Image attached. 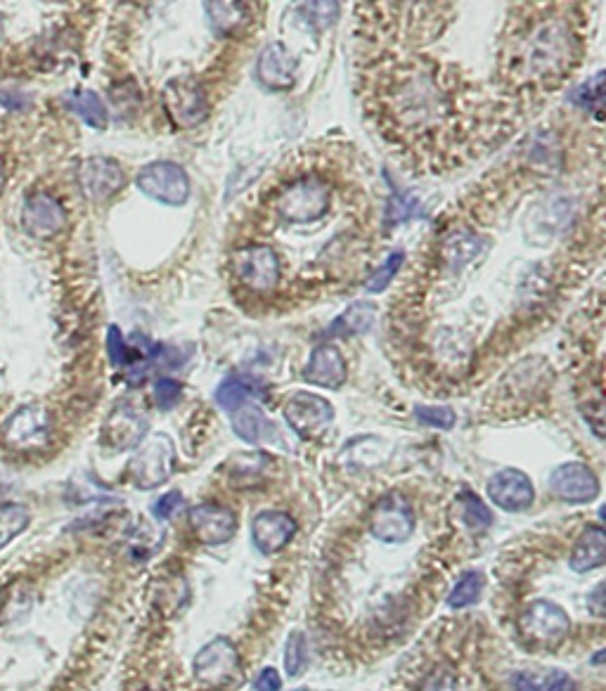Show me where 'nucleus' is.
Segmentation results:
<instances>
[{
  "label": "nucleus",
  "mask_w": 606,
  "mask_h": 691,
  "mask_svg": "<svg viewBox=\"0 0 606 691\" xmlns=\"http://www.w3.org/2000/svg\"><path fill=\"white\" fill-rule=\"evenodd\" d=\"M571 57L573 36L569 27L564 22H559V19H552V22L535 27L533 34L519 48L521 69L531 79H543L550 83L554 79H562L566 71L571 69Z\"/></svg>",
  "instance_id": "nucleus-1"
},
{
  "label": "nucleus",
  "mask_w": 606,
  "mask_h": 691,
  "mask_svg": "<svg viewBox=\"0 0 606 691\" xmlns=\"http://www.w3.org/2000/svg\"><path fill=\"white\" fill-rule=\"evenodd\" d=\"M53 415L41 405H22L3 424L8 448L19 452H41L53 443Z\"/></svg>",
  "instance_id": "nucleus-2"
},
{
  "label": "nucleus",
  "mask_w": 606,
  "mask_h": 691,
  "mask_svg": "<svg viewBox=\"0 0 606 691\" xmlns=\"http://www.w3.org/2000/svg\"><path fill=\"white\" fill-rule=\"evenodd\" d=\"M327 209H330V185L318 178L294 180L277 197V211L289 223L318 221Z\"/></svg>",
  "instance_id": "nucleus-3"
},
{
  "label": "nucleus",
  "mask_w": 606,
  "mask_h": 691,
  "mask_svg": "<svg viewBox=\"0 0 606 691\" xmlns=\"http://www.w3.org/2000/svg\"><path fill=\"white\" fill-rule=\"evenodd\" d=\"M176 448L166 434H154L131 460L128 474L140 490H152L171 479Z\"/></svg>",
  "instance_id": "nucleus-4"
},
{
  "label": "nucleus",
  "mask_w": 606,
  "mask_h": 691,
  "mask_svg": "<svg viewBox=\"0 0 606 691\" xmlns=\"http://www.w3.org/2000/svg\"><path fill=\"white\" fill-rule=\"evenodd\" d=\"M135 185L147 197L169 206H183L190 197L188 173L173 161H154V164L143 166L138 178H135Z\"/></svg>",
  "instance_id": "nucleus-5"
},
{
  "label": "nucleus",
  "mask_w": 606,
  "mask_h": 691,
  "mask_svg": "<svg viewBox=\"0 0 606 691\" xmlns=\"http://www.w3.org/2000/svg\"><path fill=\"white\" fill-rule=\"evenodd\" d=\"M232 273L251 292L268 294L280 282V261L270 247L251 244L232 254Z\"/></svg>",
  "instance_id": "nucleus-6"
},
{
  "label": "nucleus",
  "mask_w": 606,
  "mask_h": 691,
  "mask_svg": "<svg viewBox=\"0 0 606 691\" xmlns=\"http://www.w3.org/2000/svg\"><path fill=\"white\" fill-rule=\"evenodd\" d=\"M237 670H240V656H237L235 644L228 637H214L197 651L195 661H192V673H195L197 682L211 689L235 680Z\"/></svg>",
  "instance_id": "nucleus-7"
},
{
  "label": "nucleus",
  "mask_w": 606,
  "mask_h": 691,
  "mask_svg": "<svg viewBox=\"0 0 606 691\" xmlns=\"http://www.w3.org/2000/svg\"><path fill=\"white\" fill-rule=\"evenodd\" d=\"M370 531L382 542H403L415 533V512L401 493H389L377 502L370 516Z\"/></svg>",
  "instance_id": "nucleus-8"
},
{
  "label": "nucleus",
  "mask_w": 606,
  "mask_h": 691,
  "mask_svg": "<svg viewBox=\"0 0 606 691\" xmlns=\"http://www.w3.org/2000/svg\"><path fill=\"white\" fill-rule=\"evenodd\" d=\"M521 635L538 644H557L569 635L571 621L559 604L547 599H535L528 609L519 616Z\"/></svg>",
  "instance_id": "nucleus-9"
},
{
  "label": "nucleus",
  "mask_w": 606,
  "mask_h": 691,
  "mask_svg": "<svg viewBox=\"0 0 606 691\" xmlns=\"http://www.w3.org/2000/svg\"><path fill=\"white\" fill-rule=\"evenodd\" d=\"M285 419L301 438H315L332 424L334 408L330 400L318 396V393L299 391L287 400Z\"/></svg>",
  "instance_id": "nucleus-10"
},
{
  "label": "nucleus",
  "mask_w": 606,
  "mask_h": 691,
  "mask_svg": "<svg viewBox=\"0 0 606 691\" xmlns=\"http://www.w3.org/2000/svg\"><path fill=\"white\" fill-rule=\"evenodd\" d=\"M164 109L178 128L199 126L209 116L204 90L188 79H176L164 88Z\"/></svg>",
  "instance_id": "nucleus-11"
},
{
  "label": "nucleus",
  "mask_w": 606,
  "mask_h": 691,
  "mask_svg": "<svg viewBox=\"0 0 606 691\" xmlns=\"http://www.w3.org/2000/svg\"><path fill=\"white\" fill-rule=\"evenodd\" d=\"M22 228L34 240H53L67 228V211L55 197L36 192L22 206Z\"/></svg>",
  "instance_id": "nucleus-12"
},
{
  "label": "nucleus",
  "mask_w": 606,
  "mask_h": 691,
  "mask_svg": "<svg viewBox=\"0 0 606 691\" xmlns=\"http://www.w3.org/2000/svg\"><path fill=\"white\" fill-rule=\"evenodd\" d=\"M150 431V419L131 405H119L109 412L105 426H102V443L109 450L124 452L145 441Z\"/></svg>",
  "instance_id": "nucleus-13"
},
{
  "label": "nucleus",
  "mask_w": 606,
  "mask_h": 691,
  "mask_svg": "<svg viewBox=\"0 0 606 691\" xmlns=\"http://www.w3.org/2000/svg\"><path fill=\"white\" fill-rule=\"evenodd\" d=\"M547 488H550L554 497H559L564 502H573V505L592 502L599 495V481L595 471L580 462L559 464L550 474Z\"/></svg>",
  "instance_id": "nucleus-14"
},
{
  "label": "nucleus",
  "mask_w": 606,
  "mask_h": 691,
  "mask_svg": "<svg viewBox=\"0 0 606 691\" xmlns=\"http://www.w3.org/2000/svg\"><path fill=\"white\" fill-rule=\"evenodd\" d=\"M190 528L202 545L218 547L232 540L237 533V519L232 509L214 502H204L190 509Z\"/></svg>",
  "instance_id": "nucleus-15"
},
{
  "label": "nucleus",
  "mask_w": 606,
  "mask_h": 691,
  "mask_svg": "<svg viewBox=\"0 0 606 691\" xmlns=\"http://www.w3.org/2000/svg\"><path fill=\"white\" fill-rule=\"evenodd\" d=\"M488 497L495 507L505 512H524L533 505V483L524 471L519 469H502L488 481Z\"/></svg>",
  "instance_id": "nucleus-16"
},
{
  "label": "nucleus",
  "mask_w": 606,
  "mask_h": 691,
  "mask_svg": "<svg viewBox=\"0 0 606 691\" xmlns=\"http://www.w3.org/2000/svg\"><path fill=\"white\" fill-rule=\"evenodd\" d=\"M124 180V171L114 159L93 157L79 166L81 190L93 202H105V199L116 195L124 187Z\"/></svg>",
  "instance_id": "nucleus-17"
},
{
  "label": "nucleus",
  "mask_w": 606,
  "mask_h": 691,
  "mask_svg": "<svg viewBox=\"0 0 606 691\" xmlns=\"http://www.w3.org/2000/svg\"><path fill=\"white\" fill-rule=\"evenodd\" d=\"M296 535V521L285 512H261L251 521V540L261 554H277L289 545Z\"/></svg>",
  "instance_id": "nucleus-18"
},
{
  "label": "nucleus",
  "mask_w": 606,
  "mask_h": 691,
  "mask_svg": "<svg viewBox=\"0 0 606 691\" xmlns=\"http://www.w3.org/2000/svg\"><path fill=\"white\" fill-rule=\"evenodd\" d=\"M303 381L322 386V389H339L346 381V363L339 348L332 344L315 346L306 367H303Z\"/></svg>",
  "instance_id": "nucleus-19"
},
{
  "label": "nucleus",
  "mask_w": 606,
  "mask_h": 691,
  "mask_svg": "<svg viewBox=\"0 0 606 691\" xmlns=\"http://www.w3.org/2000/svg\"><path fill=\"white\" fill-rule=\"evenodd\" d=\"M256 74L263 86L270 90H285L294 86L296 79V60L289 53L285 45L273 43L259 55V64H256Z\"/></svg>",
  "instance_id": "nucleus-20"
},
{
  "label": "nucleus",
  "mask_w": 606,
  "mask_h": 691,
  "mask_svg": "<svg viewBox=\"0 0 606 691\" xmlns=\"http://www.w3.org/2000/svg\"><path fill=\"white\" fill-rule=\"evenodd\" d=\"M606 559V535L599 526H590L588 531L580 535L576 547H573L569 566L576 573L595 571L604 564Z\"/></svg>",
  "instance_id": "nucleus-21"
},
{
  "label": "nucleus",
  "mask_w": 606,
  "mask_h": 691,
  "mask_svg": "<svg viewBox=\"0 0 606 691\" xmlns=\"http://www.w3.org/2000/svg\"><path fill=\"white\" fill-rule=\"evenodd\" d=\"M232 431L247 443H259L270 431V422L263 410L254 403H244L242 408L232 412Z\"/></svg>",
  "instance_id": "nucleus-22"
},
{
  "label": "nucleus",
  "mask_w": 606,
  "mask_h": 691,
  "mask_svg": "<svg viewBox=\"0 0 606 691\" xmlns=\"http://www.w3.org/2000/svg\"><path fill=\"white\" fill-rule=\"evenodd\" d=\"M375 303L370 301H358L353 303V306H348L344 313H341V318H337L332 322L330 332L327 334H360L365 332V329H370L372 322H375Z\"/></svg>",
  "instance_id": "nucleus-23"
},
{
  "label": "nucleus",
  "mask_w": 606,
  "mask_h": 691,
  "mask_svg": "<svg viewBox=\"0 0 606 691\" xmlns=\"http://www.w3.org/2000/svg\"><path fill=\"white\" fill-rule=\"evenodd\" d=\"M67 107L86 121L90 128H105L107 126V107L102 105L100 95L93 90H79L67 98Z\"/></svg>",
  "instance_id": "nucleus-24"
},
{
  "label": "nucleus",
  "mask_w": 606,
  "mask_h": 691,
  "mask_svg": "<svg viewBox=\"0 0 606 691\" xmlns=\"http://www.w3.org/2000/svg\"><path fill=\"white\" fill-rule=\"evenodd\" d=\"M206 15L218 34H232L244 27L249 8L244 3H206Z\"/></svg>",
  "instance_id": "nucleus-25"
},
{
  "label": "nucleus",
  "mask_w": 606,
  "mask_h": 691,
  "mask_svg": "<svg viewBox=\"0 0 606 691\" xmlns=\"http://www.w3.org/2000/svg\"><path fill=\"white\" fill-rule=\"evenodd\" d=\"M29 521L31 514L24 505H17V502H5V505H0V550H5L17 535L27 531Z\"/></svg>",
  "instance_id": "nucleus-26"
},
{
  "label": "nucleus",
  "mask_w": 606,
  "mask_h": 691,
  "mask_svg": "<svg viewBox=\"0 0 606 691\" xmlns=\"http://www.w3.org/2000/svg\"><path fill=\"white\" fill-rule=\"evenodd\" d=\"M251 396H254L251 386L242 377H237V374L225 377L221 381V386L216 389V403L228 412H235L237 408H242L244 403H249Z\"/></svg>",
  "instance_id": "nucleus-27"
},
{
  "label": "nucleus",
  "mask_w": 606,
  "mask_h": 691,
  "mask_svg": "<svg viewBox=\"0 0 606 691\" xmlns=\"http://www.w3.org/2000/svg\"><path fill=\"white\" fill-rule=\"evenodd\" d=\"M481 251V242L476 240V237L472 235H464V232H460V235H453L450 240L446 242V249H443V258L448 261V266L450 270H460L464 263H469L472 258L479 254Z\"/></svg>",
  "instance_id": "nucleus-28"
},
{
  "label": "nucleus",
  "mask_w": 606,
  "mask_h": 691,
  "mask_svg": "<svg viewBox=\"0 0 606 691\" xmlns=\"http://www.w3.org/2000/svg\"><path fill=\"white\" fill-rule=\"evenodd\" d=\"M460 519L464 521V526L472 528L474 533H481V531H486V528H491L493 514H491V509L483 505L479 497L472 493H462Z\"/></svg>",
  "instance_id": "nucleus-29"
},
{
  "label": "nucleus",
  "mask_w": 606,
  "mask_h": 691,
  "mask_svg": "<svg viewBox=\"0 0 606 691\" xmlns=\"http://www.w3.org/2000/svg\"><path fill=\"white\" fill-rule=\"evenodd\" d=\"M481 590H483L481 573H467V576L453 587V592H450L448 606L450 609H467V606H472L476 599L481 597Z\"/></svg>",
  "instance_id": "nucleus-30"
},
{
  "label": "nucleus",
  "mask_w": 606,
  "mask_h": 691,
  "mask_svg": "<svg viewBox=\"0 0 606 691\" xmlns=\"http://www.w3.org/2000/svg\"><path fill=\"white\" fill-rule=\"evenodd\" d=\"M285 673L289 677L301 675V670L306 668L308 663V639L303 632H292L285 644Z\"/></svg>",
  "instance_id": "nucleus-31"
},
{
  "label": "nucleus",
  "mask_w": 606,
  "mask_h": 691,
  "mask_svg": "<svg viewBox=\"0 0 606 691\" xmlns=\"http://www.w3.org/2000/svg\"><path fill=\"white\" fill-rule=\"evenodd\" d=\"M401 263H403V251H393V254L386 258L382 266L375 270V275H372L370 280L365 282V292H370V294L384 292V289L393 282V277H396Z\"/></svg>",
  "instance_id": "nucleus-32"
},
{
  "label": "nucleus",
  "mask_w": 606,
  "mask_h": 691,
  "mask_svg": "<svg viewBox=\"0 0 606 691\" xmlns=\"http://www.w3.org/2000/svg\"><path fill=\"white\" fill-rule=\"evenodd\" d=\"M301 12L315 29H327L337 22L339 3H308L303 5Z\"/></svg>",
  "instance_id": "nucleus-33"
},
{
  "label": "nucleus",
  "mask_w": 606,
  "mask_h": 691,
  "mask_svg": "<svg viewBox=\"0 0 606 691\" xmlns=\"http://www.w3.org/2000/svg\"><path fill=\"white\" fill-rule=\"evenodd\" d=\"M415 417L422 422L424 426H434V429H453L457 417L455 412L450 408H431V405H419L415 408Z\"/></svg>",
  "instance_id": "nucleus-34"
},
{
  "label": "nucleus",
  "mask_w": 606,
  "mask_h": 691,
  "mask_svg": "<svg viewBox=\"0 0 606 691\" xmlns=\"http://www.w3.org/2000/svg\"><path fill=\"white\" fill-rule=\"evenodd\" d=\"M514 684H517V691H573V680L564 673H554L552 680L547 682L545 687H538V682L526 675H519Z\"/></svg>",
  "instance_id": "nucleus-35"
},
{
  "label": "nucleus",
  "mask_w": 606,
  "mask_h": 691,
  "mask_svg": "<svg viewBox=\"0 0 606 691\" xmlns=\"http://www.w3.org/2000/svg\"><path fill=\"white\" fill-rule=\"evenodd\" d=\"M180 396H183V386H180L176 379H159L157 384H154V403H157L161 410H171L180 400Z\"/></svg>",
  "instance_id": "nucleus-36"
},
{
  "label": "nucleus",
  "mask_w": 606,
  "mask_h": 691,
  "mask_svg": "<svg viewBox=\"0 0 606 691\" xmlns=\"http://www.w3.org/2000/svg\"><path fill=\"white\" fill-rule=\"evenodd\" d=\"M107 351H109V360H112L114 367L126 365L128 360H131V351H128V346H126V341H124V334H121L119 327H109V332H107Z\"/></svg>",
  "instance_id": "nucleus-37"
},
{
  "label": "nucleus",
  "mask_w": 606,
  "mask_h": 691,
  "mask_svg": "<svg viewBox=\"0 0 606 691\" xmlns=\"http://www.w3.org/2000/svg\"><path fill=\"white\" fill-rule=\"evenodd\" d=\"M602 79H604V74L599 71V74L595 76V83H585V86H580L571 98L576 100L580 107H599L602 105Z\"/></svg>",
  "instance_id": "nucleus-38"
},
{
  "label": "nucleus",
  "mask_w": 606,
  "mask_h": 691,
  "mask_svg": "<svg viewBox=\"0 0 606 691\" xmlns=\"http://www.w3.org/2000/svg\"><path fill=\"white\" fill-rule=\"evenodd\" d=\"M183 505V495L178 493V490H171V493H166V495H161L157 502H154V507H152V514L157 516V519H171L173 514H176V509Z\"/></svg>",
  "instance_id": "nucleus-39"
},
{
  "label": "nucleus",
  "mask_w": 606,
  "mask_h": 691,
  "mask_svg": "<svg viewBox=\"0 0 606 691\" xmlns=\"http://www.w3.org/2000/svg\"><path fill=\"white\" fill-rule=\"evenodd\" d=\"M280 687H282V680H280V673H277L275 668H266L259 677H256V682H254L256 691H280Z\"/></svg>",
  "instance_id": "nucleus-40"
},
{
  "label": "nucleus",
  "mask_w": 606,
  "mask_h": 691,
  "mask_svg": "<svg viewBox=\"0 0 606 691\" xmlns=\"http://www.w3.org/2000/svg\"><path fill=\"white\" fill-rule=\"evenodd\" d=\"M422 691H455V677L450 675L448 670H443V673H438V675H431Z\"/></svg>",
  "instance_id": "nucleus-41"
},
{
  "label": "nucleus",
  "mask_w": 606,
  "mask_h": 691,
  "mask_svg": "<svg viewBox=\"0 0 606 691\" xmlns=\"http://www.w3.org/2000/svg\"><path fill=\"white\" fill-rule=\"evenodd\" d=\"M3 187H5V161L3 157H0V192H3Z\"/></svg>",
  "instance_id": "nucleus-42"
},
{
  "label": "nucleus",
  "mask_w": 606,
  "mask_h": 691,
  "mask_svg": "<svg viewBox=\"0 0 606 691\" xmlns=\"http://www.w3.org/2000/svg\"><path fill=\"white\" fill-rule=\"evenodd\" d=\"M294 691H308V689H294Z\"/></svg>",
  "instance_id": "nucleus-43"
}]
</instances>
